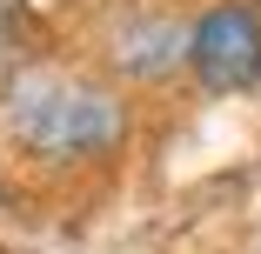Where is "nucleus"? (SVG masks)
Instances as JSON below:
<instances>
[{
    "label": "nucleus",
    "mask_w": 261,
    "mask_h": 254,
    "mask_svg": "<svg viewBox=\"0 0 261 254\" xmlns=\"http://www.w3.org/2000/svg\"><path fill=\"white\" fill-rule=\"evenodd\" d=\"M7 127L40 161H94L121 140V100L74 74H27L7 94Z\"/></svg>",
    "instance_id": "obj_1"
},
{
    "label": "nucleus",
    "mask_w": 261,
    "mask_h": 254,
    "mask_svg": "<svg viewBox=\"0 0 261 254\" xmlns=\"http://www.w3.org/2000/svg\"><path fill=\"white\" fill-rule=\"evenodd\" d=\"M188 67L201 74V87L215 94H241L261 80V20L248 7H207L188 27Z\"/></svg>",
    "instance_id": "obj_2"
}]
</instances>
